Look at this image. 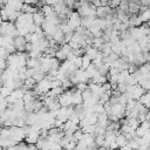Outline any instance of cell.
Wrapping results in <instances>:
<instances>
[{"instance_id":"6da1fadb","label":"cell","mask_w":150,"mask_h":150,"mask_svg":"<svg viewBox=\"0 0 150 150\" xmlns=\"http://www.w3.org/2000/svg\"><path fill=\"white\" fill-rule=\"evenodd\" d=\"M20 13H21V11H14L13 8H11L7 5H4L0 8V16L4 21H14Z\"/></svg>"},{"instance_id":"7a4b0ae2","label":"cell","mask_w":150,"mask_h":150,"mask_svg":"<svg viewBox=\"0 0 150 150\" xmlns=\"http://www.w3.org/2000/svg\"><path fill=\"white\" fill-rule=\"evenodd\" d=\"M26 40L22 35H16L13 38V46L18 52H25V46H26Z\"/></svg>"},{"instance_id":"3957f363","label":"cell","mask_w":150,"mask_h":150,"mask_svg":"<svg viewBox=\"0 0 150 150\" xmlns=\"http://www.w3.org/2000/svg\"><path fill=\"white\" fill-rule=\"evenodd\" d=\"M114 13V8H111L110 6H98L96 7V16L105 19L107 15L112 14Z\"/></svg>"},{"instance_id":"277c9868","label":"cell","mask_w":150,"mask_h":150,"mask_svg":"<svg viewBox=\"0 0 150 150\" xmlns=\"http://www.w3.org/2000/svg\"><path fill=\"white\" fill-rule=\"evenodd\" d=\"M80 19H81V16H80V14L77 13V12H73L69 16H68V20H67V23L75 30V28L77 27V26H80Z\"/></svg>"},{"instance_id":"5b68a950","label":"cell","mask_w":150,"mask_h":150,"mask_svg":"<svg viewBox=\"0 0 150 150\" xmlns=\"http://www.w3.org/2000/svg\"><path fill=\"white\" fill-rule=\"evenodd\" d=\"M145 93V90L138 84V83H136V84H134V86H131V94H132V100H138L139 97H141V95H143Z\"/></svg>"},{"instance_id":"8992f818","label":"cell","mask_w":150,"mask_h":150,"mask_svg":"<svg viewBox=\"0 0 150 150\" xmlns=\"http://www.w3.org/2000/svg\"><path fill=\"white\" fill-rule=\"evenodd\" d=\"M57 101L61 107H68L71 104V95H68L67 93L66 94L62 93L61 95L57 96Z\"/></svg>"},{"instance_id":"52a82bcc","label":"cell","mask_w":150,"mask_h":150,"mask_svg":"<svg viewBox=\"0 0 150 150\" xmlns=\"http://www.w3.org/2000/svg\"><path fill=\"white\" fill-rule=\"evenodd\" d=\"M71 41L79 43L81 47H83V46L87 45V43H86V36H84L83 34H80V33H76V32L73 33V35H71Z\"/></svg>"},{"instance_id":"ba28073f","label":"cell","mask_w":150,"mask_h":150,"mask_svg":"<svg viewBox=\"0 0 150 150\" xmlns=\"http://www.w3.org/2000/svg\"><path fill=\"white\" fill-rule=\"evenodd\" d=\"M52 38H53V40L55 41V43H57V45L64 43V34H63V32H62L60 28L56 29V32L53 34Z\"/></svg>"},{"instance_id":"9c48e42d","label":"cell","mask_w":150,"mask_h":150,"mask_svg":"<svg viewBox=\"0 0 150 150\" xmlns=\"http://www.w3.org/2000/svg\"><path fill=\"white\" fill-rule=\"evenodd\" d=\"M5 5L9 6V7L13 8L14 11H21L23 2H22V0H7V2H6Z\"/></svg>"},{"instance_id":"30bf717a","label":"cell","mask_w":150,"mask_h":150,"mask_svg":"<svg viewBox=\"0 0 150 150\" xmlns=\"http://www.w3.org/2000/svg\"><path fill=\"white\" fill-rule=\"evenodd\" d=\"M43 20H45V15L41 13V11H36L35 13H33V22H34L36 26L41 27Z\"/></svg>"},{"instance_id":"8fae6325","label":"cell","mask_w":150,"mask_h":150,"mask_svg":"<svg viewBox=\"0 0 150 150\" xmlns=\"http://www.w3.org/2000/svg\"><path fill=\"white\" fill-rule=\"evenodd\" d=\"M82 101H83V98H82L81 91L76 89V91L71 95V104H74V105L75 104H80V103H82Z\"/></svg>"},{"instance_id":"7c38bea8","label":"cell","mask_w":150,"mask_h":150,"mask_svg":"<svg viewBox=\"0 0 150 150\" xmlns=\"http://www.w3.org/2000/svg\"><path fill=\"white\" fill-rule=\"evenodd\" d=\"M107 81V77L104 76V75H101V74H98L97 71L93 75V77H91V82H94V83H98V84H102V83H104Z\"/></svg>"},{"instance_id":"4fadbf2b","label":"cell","mask_w":150,"mask_h":150,"mask_svg":"<svg viewBox=\"0 0 150 150\" xmlns=\"http://www.w3.org/2000/svg\"><path fill=\"white\" fill-rule=\"evenodd\" d=\"M137 101H139L144 107L149 108L150 107V94H148V91H145L143 95H141V97Z\"/></svg>"},{"instance_id":"5bb4252c","label":"cell","mask_w":150,"mask_h":150,"mask_svg":"<svg viewBox=\"0 0 150 150\" xmlns=\"http://www.w3.org/2000/svg\"><path fill=\"white\" fill-rule=\"evenodd\" d=\"M40 11H41V13H42L45 16L50 15L52 13H54V11H53V6L47 5V4H45L43 6H41V7H40Z\"/></svg>"},{"instance_id":"9a60e30c","label":"cell","mask_w":150,"mask_h":150,"mask_svg":"<svg viewBox=\"0 0 150 150\" xmlns=\"http://www.w3.org/2000/svg\"><path fill=\"white\" fill-rule=\"evenodd\" d=\"M93 19H95V18L89 16V15H83V16H81V19H80V25L87 28V27L89 26V23L93 21Z\"/></svg>"},{"instance_id":"2e32d148","label":"cell","mask_w":150,"mask_h":150,"mask_svg":"<svg viewBox=\"0 0 150 150\" xmlns=\"http://www.w3.org/2000/svg\"><path fill=\"white\" fill-rule=\"evenodd\" d=\"M46 76V73H43V71H41L40 70V68H35V70H34V74H33V79L36 81V82H39V81H41L43 77Z\"/></svg>"},{"instance_id":"e0dca14e","label":"cell","mask_w":150,"mask_h":150,"mask_svg":"<svg viewBox=\"0 0 150 150\" xmlns=\"http://www.w3.org/2000/svg\"><path fill=\"white\" fill-rule=\"evenodd\" d=\"M138 8H139V1H137V2H129L128 11L131 14H137L138 13Z\"/></svg>"},{"instance_id":"ac0fdd59","label":"cell","mask_w":150,"mask_h":150,"mask_svg":"<svg viewBox=\"0 0 150 150\" xmlns=\"http://www.w3.org/2000/svg\"><path fill=\"white\" fill-rule=\"evenodd\" d=\"M127 124L130 125L134 130L139 125V121L136 117H127Z\"/></svg>"},{"instance_id":"d6986e66","label":"cell","mask_w":150,"mask_h":150,"mask_svg":"<svg viewBox=\"0 0 150 150\" xmlns=\"http://www.w3.org/2000/svg\"><path fill=\"white\" fill-rule=\"evenodd\" d=\"M81 57H82V64H81V67H80V68L84 70V69H86V68L91 63V59H90L87 54H83Z\"/></svg>"},{"instance_id":"ffe728a7","label":"cell","mask_w":150,"mask_h":150,"mask_svg":"<svg viewBox=\"0 0 150 150\" xmlns=\"http://www.w3.org/2000/svg\"><path fill=\"white\" fill-rule=\"evenodd\" d=\"M84 71L87 73L88 77H89V79H91V77H93V75L97 71V69H96V67H95V64H94V63H90V64L84 69Z\"/></svg>"},{"instance_id":"44dd1931","label":"cell","mask_w":150,"mask_h":150,"mask_svg":"<svg viewBox=\"0 0 150 150\" xmlns=\"http://www.w3.org/2000/svg\"><path fill=\"white\" fill-rule=\"evenodd\" d=\"M97 73L105 76V75L109 73V66H107L105 63H102L100 67H97Z\"/></svg>"},{"instance_id":"7402d4cb","label":"cell","mask_w":150,"mask_h":150,"mask_svg":"<svg viewBox=\"0 0 150 150\" xmlns=\"http://www.w3.org/2000/svg\"><path fill=\"white\" fill-rule=\"evenodd\" d=\"M120 131H121V134L125 135V134H129V132L134 131V129H132L130 125H128V124L125 123V124H122V125L120 127Z\"/></svg>"},{"instance_id":"603a6c76","label":"cell","mask_w":150,"mask_h":150,"mask_svg":"<svg viewBox=\"0 0 150 150\" xmlns=\"http://www.w3.org/2000/svg\"><path fill=\"white\" fill-rule=\"evenodd\" d=\"M138 14H139V18L142 19L143 22H148L149 21V19H150V12H149V9H145L142 13H138Z\"/></svg>"},{"instance_id":"cb8c5ba5","label":"cell","mask_w":150,"mask_h":150,"mask_svg":"<svg viewBox=\"0 0 150 150\" xmlns=\"http://www.w3.org/2000/svg\"><path fill=\"white\" fill-rule=\"evenodd\" d=\"M138 84L145 90V91H148L149 89H150V82H149V80H145V79H142V80H139L138 81Z\"/></svg>"},{"instance_id":"d4e9b609","label":"cell","mask_w":150,"mask_h":150,"mask_svg":"<svg viewBox=\"0 0 150 150\" xmlns=\"http://www.w3.org/2000/svg\"><path fill=\"white\" fill-rule=\"evenodd\" d=\"M61 105H60V103H59V101L57 100H53L49 104H48V110H59V108H60Z\"/></svg>"},{"instance_id":"484cf974","label":"cell","mask_w":150,"mask_h":150,"mask_svg":"<svg viewBox=\"0 0 150 150\" xmlns=\"http://www.w3.org/2000/svg\"><path fill=\"white\" fill-rule=\"evenodd\" d=\"M11 91H12V89L9 88V87H6V86H0V94L2 95V96H8L9 94H11Z\"/></svg>"},{"instance_id":"4316f807","label":"cell","mask_w":150,"mask_h":150,"mask_svg":"<svg viewBox=\"0 0 150 150\" xmlns=\"http://www.w3.org/2000/svg\"><path fill=\"white\" fill-rule=\"evenodd\" d=\"M95 127H96V124H87L86 127H83V128H82V131H83V132H89V134H94Z\"/></svg>"},{"instance_id":"83f0119b","label":"cell","mask_w":150,"mask_h":150,"mask_svg":"<svg viewBox=\"0 0 150 150\" xmlns=\"http://www.w3.org/2000/svg\"><path fill=\"white\" fill-rule=\"evenodd\" d=\"M55 57H56L59 61H64V60L67 59V55H66L63 52H61L60 49H57V50L55 52Z\"/></svg>"},{"instance_id":"f1b7e54d","label":"cell","mask_w":150,"mask_h":150,"mask_svg":"<svg viewBox=\"0 0 150 150\" xmlns=\"http://www.w3.org/2000/svg\"><path fill=\"white\" fill-rule=\"evenodd\" d=\"M60 50H61V52H63V53L67 55L68 53H70V52H71V48H70V46H69L68 43H62V45H61V47H60Z\"/></svg>"},{"instance_id":"f546056e","label":"cell","mask_w":150,"mask_h":150,"mask_svg":"<svg viewBox=\"0 0 150 150\" xmlns=\"http://www.w3.org/2000/svg\"><path fill=\"white\" fill-rule=\"evenodd\" d=\"M118 7H121L122 9L124 11H128V7H129V1L128 0H121L120 4H118Z\"/></svg>"},{"instance_id":"4dcf8cb0","label":"cell","mask_w":150,"mask_h":150,"mask_svg":"<svg viewBox=\"0 0 150 150\" xmlns=\"http://www.w3.org/2000/svg\"><path fill=\"white\" fill-rule=\"evenodd\" d=\"M73 62H74V64H75L76 68H80L81 64H82V57H81V56H76L75 60H74Z\"/></svg>"},{"instance_id":"1f68e13d","label":"cell","mask_w":150,"mask_h":150,"mask_svg":"<svg viewBox=\"0 0 150 150\" xmlns=\"http://www.w3.org/2000/svg\"><path fill=\"white\" fill-rule=\"evenodd\" d=\"M87 87H88V86H87V83H84V82H79V83H76V89L80 90V91L84 90Z\"/></svg>"},{"instance_id":"d6a6232c","label":"cell","mask_w":150,"mask_h":150,"mask_svg":"<svg viewBox=\"0 0 150 150\" xmlns=\"http://www.w3.org/2000/svg\"><path fill=\"white\" fill-rule=\"evenodd\" d=\"M121 0H108V6H110L111 8H115L116 6H118Z\"/></svg>"},{"instance_id":"836d02e7","label":"cell","mask_w":150,"mask_h":150,"mask_svg":"<svg viewBox=\"0 0 150 150\" xmlns=\"http://www.w3.org/2000/svg\"><path fill=\"white\" fill-rule=\"evenodd\" d=\"M68 45L70 46V48H71V49H77L79 47H81L79 43H76V42H74V41H71V40L68 42Z\"/></svg>"},{"instance_id":"e575fe53","label":"cell","mask_w":150,"mask_h":150,"mask_svg":"<svg viewBox=\"0 0 150 150\" xmlns=\"http://www.w3.org/2000/svg\"><path fill=\"white\" fill-rule=\"evenodd\" d=\"M7 67V62L5 59H0V69H5Z\"/></svg>"},{"instance_id":"d590c367","label":"cell","mask_w":150,"mask_h":150,"mask_svg":"<svg viewBox=\"0 0 150 150\" xmlns=\"http://www.w3.org/2000/svg\"><path fill=\"white\" fill-rule=\"evenodd\" d=\"M95 7H98V6H101V4H100V0H91L90 1Z\"/></svg>"},{"instance_id":"8d00e7d4","label":"cell","mask_w":150,"mask_h":150,"mask_svg":"<svg viewBox=\"0 0 150 150\" xmlns=\"http://www.w3.org/2000/svg\"><path fill=\"white\" fill-rule=\"evenodd\" d=\"M101 6H108V0H100Z\"/></svg>"},{"instance_id":"74e56055","label":"cell","mask_w":150,"mask_h":150,"mask_svg":"<svg viewBox=\"0 0 150 150\" xmlns=\"http://www.w3.org/2000/svg\"><path fill=\"white\" fill-rule=\"evenodd\" d=\"M2 21H4V20H2V19H1V16H0V25H1V22H2Z\"/></svg>"},{"instance_id":"f35d334b","label":"cell","mask_w":150,"mask_h":150,"mask_svg":"<svg viewBox=\"0 0 150 150\" xmlns=\"http://www.w3.org/2000/svg\"><path fill=\"white\" fill-rule=\"evenodd\" d=\"M1 129H2V125H1V124H0V131H1Z\"/></svg>"}]
</instances>
